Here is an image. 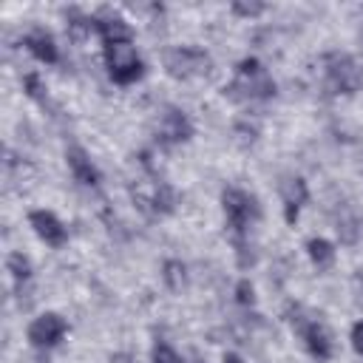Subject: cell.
Returning <instances> with one entry per match:
<instances>
[{"instance_id": "obj_1", "label": "cell", "mask_w": 363, "mask_h": 363, "mask_svg": "<svg viewBox=\"0 0 363 363\" xmlns=\"http://www.w3.org/2000/svg\"><path fill=\"white\" fill-rule=\"evenodd\" d=\"M224 96L235 102H255V99H269L275 96V79L267 74V68L255 57H244L235 65L233 82L224 88Z\"/></svg>"}, {"instance_id": "obj_2", "label": "cell", "mask_w": 363, "mask_h": 363, "mask_svg": "<svg viewBox=\"0 0 363 363\" xmlns=\"http://www.w3.org/2000/svg\"><path fill=\"white\" fill-rule=\"evenodd\" d=\"M221 210H224V218H227V227L233 233V241L235 238H247L250 227L261 218V204L252 193L241 190V187H227L221 193Z\"/></svg>"}, {"instance_id": "obj_3", "label": "cell", "mask_w": 363, "mask_h": 363, "mask_svg": "<svg viewBox=\"0 0 363 363\" xmlns=\"http://www.w3.org/2000/svg\"><path fill=\"white\" fill-rule=\"evenodd\" d=\"M323 68H326V85L335 91V94H357L360 85H363V68L349 57V54H340V51H332L323 57Z\"/></svg>"}, {"instance_id": "obj_4", "label": "cell", "mask_w": 363, "mask_h": 363, "mask_svg": "<svg viewBox=\"0 0 363 363\" xmlns=\"http://www.w3.org/2000/svg\"><path fill=\"white\" fill-rule=\"evenodd\" d=\"M105 65H108V74L116 85H130V82L145 77V62L136 54L133 43L105 45Z\"/></svg>"}, {"instance_id": "obj_5", "label": "cell", "mask_w": 363, "mask_h": 363, "mask_svg": "<svg viewBox=\"0 0 363 363\" xmlns=\"http://www.w3.org/2000/svg\"><path fill=\"white\" fill-rule=\"evenodd\" d=\"M210 68V54L204 48L196 45H176L170 51H164V71L173 79H193L207 74Z\"/></svg>"}, {"instance_id": "obj_6", "label": "cell", "mask_w": 363, "mask_h": 363, "mask_svg": "<svg viewBox=\"0 0 363 363\" xmlns=\"http://www.w3.org/2000/svg\"><path fill=\"white\" fill-rule=\"evenodd\" d=\"M292 320V329L303 337V346L306 352L315 357V360H329L332 352H335V340H332V332L323 320L318 318H289Z\"/></svg>"}, {"instance_id": "obj_7", "label": "cell", "mask_w": 363, "mask_h": 363, "mask_svg": "<svg viewBox=\"0 0 363 363\" xmlns=\"http://www.w3.org/2000/svg\"><path fill=\"white\" fill-rule=\"evenodd\" d=\"M68 335V320L57 312H43L40 318H34L26 329V337L34 349H51L57 346L62 337Z\"/></svg>"}, {"instance_id": "obj_8", "label": "cell", "mask_w": 363, "mask_h": 363, "mask_svg": "<svg viewBox=\"0 0 363 363\" xmlns=\"http://www.w3.org/2000/svg\"><path fill=\"white\" fill-rule=\"evenodd\" d=\"M190 136H193V122L182 108L167 105L159 111V116H156V139L159 142L179 145V142H187Z\"/></svg>"}, {"instance_id": "obj_9", "label": "cell", "mask_w": 363, "mask_h": 363, "mask_svg": "<svg viewBox=\"0 0 363 363\" xmlns=\"http://www.w3.org/2000/svg\"><path fill=\"white\" fill-rule=\"evenodd\" d=\"M28 224L34 227V233H37L48 247L60 250V247L68 244V230H65V224H62L51 210H31V213H28Z\"/></svg>"}, {"instance_id": "obj_10", "label": "cell", "mask_w": 363, "mask_h": 363, "mask_svg": "<svg viewBox=\"0 0 363 363\" xmlns=\"http://www.w3.org/2000/svg\"><path fill=\"white\" fill-rule=\"evenodd\" d=\"M278 193H281V201H284V218H286V224H295L298 216H301V207L309 201L306 182L301 176H286L278 184Z\"/></svg>"}, {"instance_id": "obj_11", "label": "cell", "mask_w": 363, "mask_h": 363, "mask_svg": "<svg viewBox=\"0 0 363 363\" xmlns=\"http://www.w3.org/2000/svg\"><path fill=\"white\" fill-rule=\"evenodd\" d=\"M96 34L102 40V45H119V43H133V28L128 20H122L113 11H102L96 14Z\"/></svg>"}, {"instance_id": "obj_12", "label": "cell", "mask_w": 363, "mask_h": 363, "mask_svg": "<svg viewBox=\"0 0 363 363\" xmlns=\"http://www.w3.org/2000/svg\"><path fill=\"white\" fill-rule=\"evenodd\" d=\"M65 162H68L71 176H74L79 184H85V187H96V184H99V170H96V164L91 162V156H88L85 147H79V145H68V150H65Z\"/></svg>"}, {"instance_id": "obj_13", "label": "cell", "mask_w": 363, "mask_h": 363, "mask_svg": "<svg viewBox=\"0 0 363 363\" xmlns=\"http://www.w3.org/2000/svg\"><path fill=\"white\" fill-rule=\"evenodd\" d=\"M23 43H26V48L31 51L34 60H40V62H45V65H57V62H60V48H57L54 37H51L45 28L28 31V34L23 37Z\"/></svg>"}, {"instance_id": "obj_14", "label": "cell", "mask_w": 363, "mask_h": 363, "mask_svg": "<svg viewBox=\"0 0 363 363\" xmlns=\"http://www.w3.org/2000/svg\"><path fill=\"white\" fill-rule=\"evenodd\" d=\"M306 255H309V261H312L318 269H329V267L335 264V255H337V252H335V244H332V241L315 235V238L306 241Z\"/></svg>"}, {"instance_id": "obj_15", "label": "cell", "mask_w": 363, "mask_h": 363, "mask_svg": "<svg viewBox=\"0 0 363 363\" xmlns=\"http://www.w3.org/2000/svg\"><path fill=\"white\" fill-rule=\"evenodd\" d=\"M162 278H164V284H167L173 292H182L184 284H187V267H184L182 261H176V258H167V261L162 264Z\"/></svg>"}, {"instance_id": "obj_16", "label": "cell", "mask_w": 363, "mask_h": 363, "mask_svg": "<svg viewBox=\"0 0 363 363\" xmlns=\"http://www.w3.org/2000/svg\"><path fill=\"white\" fill-rule=\"evenodd\" d=\"M6 269L11 272V278H14L17 284H26V281L31 278V261H28V255H23V252H9Z\"/></svg>"}, {"instance_id": "obj_17", "label": "cell", "mask_w": 363, "mask_h": 363, "mask_svg": "<svg viewBox=\"0 0 363 363\" xmlns=\"http://www.w3.org/2000/svg\"><path fill=\"white\" fill-rule=\"evenodd\" d=\"M23 91H26L34 102H45V96H48V94H45V91H48L45 82H43L40 74H34V71H28V74L23 77Z\"/></svg>"}, {"instance_id": "obj_18", "label": "cell", "mask_w": 363, "mask_h": 363, "mask_svg": "<svg viewBox=\"0 0 363 363\" xmlns=\"http://www.w3.org/2000/svg\"><path fill=\"white\" fill-rule=\"evenodd\" d=\"M153 363H184V360H182V354H179L170 343L159 340V343L153 346Z\"/></svg>"}, {"instance_id": "obj_19", "label": "cell", "mask_w": 363, "mask_h": 363, "mask_svg": "<svg viewBox=\"0 0 363 363\" xmlns=\"http://www.w3.org/2000/svg\"><path fill=\"white\" fill-rule=\"evenodd\" d=\"M235 301H238L241 306H252V303H255V289H252V284H250L247 278H241V281L235 284Z\"/></svg>"}, {"instance_id": "obj_20", "label": "cell", "mask_w": 363, "mask_h": 363, "mask_svg": "<svg viewBox=\"0 0 363 363\" xmlns=\"http://www.w3.org/2000/svg\"><path fill=\"white\" fill-rule=\"evenodd\" d=\"M230 9H233L235 14H241V17H258V14H264V11H267V6H264V3H241V0H238V3H233Z\"/></svg>"}, {"instance_id": "obj_21", "label": "cell", "mask_w": 363, "mask_h": 363, "mask_svg": "<svg viewBox=\"0 0 363 363\" xmlns=\"http://www.w3.org/2000/svg\"><path fill=\"white\" fill-rule=\"evenodd\" d=\"M352 349L363 357V320H357V323L352 326Z\"/></svg>"}, {"instance_id": "obj_22", "label": "cell", "mask_w": 363, "mask_h": 363, "mask_svg": "<svg viewBox=\"0 0 363 363\" xmlns=\"http://www.w3.org/2000/svg\"><path fill=\"white\" fill-rule=\"evenodd\" d=\"M221 363H244V360H241V357H238V354H233V352H227V354H224V360H221Z\"/></svg>"}]
</instances>
